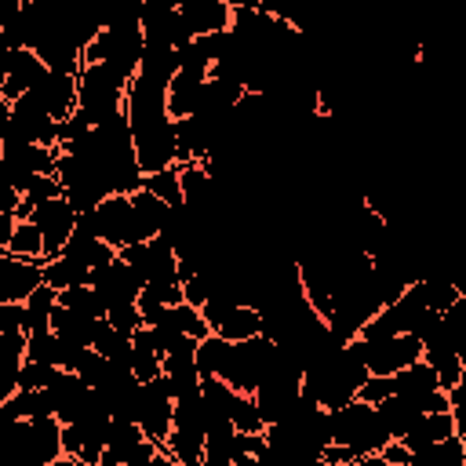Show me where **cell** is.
<instances>
[{
	"mask_svg": "<svg viewBox=\"0 0 466 466\" xmlns=\"http://www.w3.org/2000/svg\"><path fill=\"white\" fill-rule=\"evenodd\" d=\"M328 441L346 448L353 459H364V455H379L393 437L386 433L371 404L350 400L346 408L328 411Z\"/></svg>",
	"mask_w": 466,
	"mask_h": 466,
	"instance_id": "1",
	"label": "cell"
},
{
	"mask_svg": "<svg viewBox=\"0 0 466 466\" xmlns=\"http://www.w3.org/2000/svg\"><path fill=\"white\" fill-rule=\"evenodd\" d=\"M76 87H80V109L87 113V120L95 127L102 124H113L127 113V87L131 80L109 66H84L80 76H76Z\"/></svg>",
	"mask_w": 466,
	"mask_h": 466,
	"instance_id": "2",
	"label": "cell"
},
{
	"mask_svg": "<svg viewBox=\"0 0 466 466\" xmlns=\"http://www.w3.org/2000/svg\"><path fill=\"white\" fill-rule=\"evenodd\" d=\"M135 422L142 426L146 441H153V444H160V448H164V441L171 437V426H175V397H171V390H167L164 375H160V379H153V382H142V390H138V411H135Z\"/></svg>",
	"mask_w": 466,
	"mask_h": 466,
	"instance_id": "3",
	"label": "cell"
},
{
	"mask_svg": "<svg viewBox=\"0 0 466 466\" xmlns=\"http://www.w3.org/2000/svg\"><path fill=\"white\" fill-rule=\"evenodd\" d=\"M91 218H95V233H98L109 248H116V251H124V248H131V244H146L142 233H138V222H135L131 197H124V193L106 197V200L91 211Z\"/></svg>",
	"mask_w": 466,
	"mask_h": 466,
	"instance_id": "4",
	"label": "cell"
},
{
	"mask_svg": "<svg viewBox=\"0 0 466 466\" xmlns=\"http://www.w3.org/2000/svg\"><path fill=\"white\" fill-rule=\"evenodd\" d=\"M47 66L40 62L36 51H4L0 62V102H18L25 95H33L44 80H47Z\"/></svg>",
	"mask_w": 466,
	"mask_h": 466,
	"instance_id": "5",
	"label": "cell"
},
{
	"mask_svg": "<svg viewBox=\"0 0 466 466\" xmlns=\"http://www.w3.org/2000/svg\"><path fill=\"white\" fill-rule=\"evenodd\" d=\"M138 22H142V36L153 47H186L197 36L189 33L186 18L178 15V4H138Z\"/></svg>",
	"mask_w": 466,
	"mask_h": 466,
	"instance_id": "6",
	"label": "cell"
},
{
	"mask_svg": "<svg viewBox=\"0 0 466 466\" xmlns=\"http://www.w3.org/2000/svg\"><path fill=\"white\" fill-rule=\"evenodd\" d=\"M29 222H33V226L40 229V237H44V262H51V258H58V255L66 251V244L73 240L76 222H80V211H76L66 197H58V200H47L44 208H36Z\"/></svg>",
	"mask_w": 466,
	"mask_h": 466,
	"instance_id": "7",
	"label": "cell"
},
{
	"mask_svg": "<svg viewBox=\"0 0 466 466\" xmlns=\"http://www.w3.org/2000/svg\"><path fill=\"white\" fill-rule=\"evenodd\" d=\"M371 375H400L404 368L422 360V342L415 335H393L382 342H364Z\"/></svg>",
	"mask_w": 466,
	"mask_h": 466,
	"instance_id": "8",
	"label": "cell"
},
{
	"mask_svg": "<svg viewBox=\"0 0 466 466\" xmlns=\"http://www.w3.org/2000/svg\"><path fill=\"white\" fill-rule=\"evenodd\" d=\"M36 288H44V258L0 255V302H25Z\"/></svg>",
	"mask_w": 466,
	"mask_h": 466,
	"instance_id": "9",
	"label": "cell"
},
{
	"mask_svg": "<svg viewBox=\"0 0 466 466\" xmlns=\"http://www.w3.org/2000/svg\"><path fill=\"white\" fill-rule=\"evenodd\" d=\"M91 288H98L102 291V299L109 302V306H127V302H138V295H142V277L116 255L109 266H102V269H95V277H91Z\"/></svg>",
	"mask_w": 466,
	"mask_h": 466,
	"instance_id": "10",
	"label": "cell"
},
{
	"mask_svg": "<svg viewBox=\"0 0 466 466\" xmlns=\"http://www.w3.org/2000/svg\"><path fill=\"white\" fill-rule=\"evenodd\" d=\"M178 15L186 18L193 36H215L233 29V4L226 0H182Z\"/></svg>",
	"mask_w": 466,
	"mask_h": 466,
	"instance_id": "11",
	"label": "cell"
},
{
	"mask_svg": "<svg viewBox=\"0 0 466 466\" xmlns=\"http://www.w3.org/2000/svg\"><path fill=\"white\" fill-rule=\"evenodd\" d=\"M29 98H36L47 109V116L58 124L80 109V87H76V76H69V73H47V80Z\"/></svg>",
	"mask_w": 466,
	"mask_h": 466,
	"instance_id": "12",
	"label": "cell"
},
{
	"mask_svg": "<svg viewBox=\"0 0 466 466\" xmlns=\"http://www.w3.org/2000/svg\"><path fill=\"white\" fill-rule=\"evenodd\" d=\"M448 437H455V419H451V411H437V415H419L408 426V433L400 437V444L415 455V451H426L433 444H444Z\"/></svg>",
	"mask_w": 466,
	"mask_h": 466,
	"instance_id": "13",
	"label": "cell"
},
{
	"mask_svg": "<svg viewBox=\"0 0 466 466\" xmlns=\"http://www.w3.org/2000/svg\"><path fill=\"white\" fill-rule=\"evenodd\" d=\"M131 208H135V222H138V233H142V240H153V237H160V229L167 226V215H171V208H167L160 197H153L146 186H142L138 193H131Z\"/></svg>",
	"mask_w": 466,
	"mask_h": 466,
	"instance_id": "14",
	"label": "cell"
},
{
	"mask_svg": "<svg viewBox=\"0 0 466 466\" xmlns=\"http://www.w3.org/2000/svg\"><path fill=\"white\" fill-rule=\"evenodd\" d=\"M95 269L84 266L80 258L73 255H58L51 262H44V284L55 288V291H69V288H80V284H91Z\"/></svg>",
	"mask_w": 466,
	"mask_h": 466,
	"instance_id": "15",
	"label": "cell"
},
{
	"mask_svg": "<svg viewBox=\"0 0 466 466\" xmlns=\"http://www.w3.org/2000/svg\"><path fill=\"white\" fill-rule=\"evenodd\" d=\"M211 335H222L226 342H248V339H258V335H262V313H258L255 306H248V302H237V306L222 317L218 331H211Z\"/></svg>",
	"mask_w": 466,
	"mask_h": 466,
	"instance_id": "16",
	"label": "cell"
},
{
	"mask_svg": "<svg viewBox=\"0 0 466 466\" xmlns=\"http://www.w3.org/2000/svg\"><path fill=\"white\" fill-rule=\"evenodd\" d=\"M51 331H55L58 339H66V342L91 346V342H95V331H98V320L58 302V309H55V317H51Z\"/></svg>",
	"mask_w": 466,
	"mask_h": 466,
	"instance_id": "17",
	"label": "cell"
},
{
	"mask_svg": "<svg viewBox=\"0 0 466 466\" xmlns=\"http://www.w3.org/2000/svg\"><path fill=\"white\" fill-rule=\"evenodd\" d=\"M204 84H208V80H197V76L175 73V80H171V87H167V113H171V120L197 116V106H200Z\"/></svg>",
	"mask_w": 466,
	"mask_h": 466,
	"instance_id": "18",
	"label": "cell"
},
{
	"mask_svg": "<svg viewBox=\"0 0 466 466\" xmlns=\"http://www.w3.org/2000/svg\"><path fill=\"white\" fill-rule=\"evenodd\" d=\"M393 390H397V397L419 400V397H426V393H433V390H444V386H441V375H437L426 360H419V364L404 368L400 375H393Z\"/></svg>",
	"mask_w": 466,
	"mask_h": 466,
	"instance_id": "19",
	"label": "cell"
},
{
	"mask_svg": "<svg viewBox=\"0 0 466 466\" xmlns=\"http://www.w3.org/2000/svg\"><path fill=\"white\" fill-rule=\"evenodd\" d=\"M375 415H379V422L386 426V433H390L393 441H400V437L408 433V426H411V422H415L422 411H419V408H415L408 397H397V393H393L390 400L375 404Z\"/></svg>",
	"mask_w": 466,
	"mask_h": 466,
	"instance_id": "20",
	"label": "cell"
},
{
	"mask_svg": "<svg viewBox=\"0 0 466 466\" xmlns=\"http://www.w3.org/2000/svg\"><path fill=\"white\" fill-rule=\"evenodd\" d=\"M25 335H36V331H51V317L58 309V291L55 288H36L25 302Z\"/></svg>",
	"mask_w": 466,
	"mask_h": 466,
	"instance_id": "21",
	"label": "cell"
},
{
	"mask_svg": "<svg viewBox=\"0 0 466 466\" xmlns=\"http://www.w3.org/2000/svg\"><path fill=\"white\" fill-rule=\"evenodd\" d=\"M91 350H95V353H102V357H106V360H113V364L131 368V353H135V346H131V339H127V335H120L106 317L98 320V331H95Z\"/></svg>",
	"mask_w": 466,
	"mask_h": 466,
	"instance_id": "22",
	"label": "cell"
},
{
	"mask_svg": "<svg viewBox=\"0 0 466 466\" xmlns=\"http://www.w3.org/2000/svg\"><path fill=\"white\" fill-rule=\"evenodd\" d=\"M58 302H62V306H69V309H76V313H87V317H95V320H102V317L109 313V302H106V299H102V291H98V288H91V284H80V288L58 291Z\"/></svg>",
	"mask_w": 466,
	"mask_h": 466,
	"instance_id": "23",
	"label": "cell"
},
{
	"mask_svg": "<svg viewBox=\"0 0 466 466\" xmlns=\"http://www.w3.org/2000/svg\"><path fill=\"white\" fill-rule=\"evenodd\" d=\"M411 466H466V444L459 437H448L444 444H433L426 451L411 455Z\"/></svg>",
	"mask_w": 466,
	"mask_h": 466,
	"instance_id": "24",
	"label": "cell"
},
{
	"mask_svg": "<svg viewBox=\"0 0 466 466\" xmlns=\"http://www.w3.org/2000/svg\"><path fill=\"white\" fill-rule=\"evenodd\" d=\"M25 360H33V364H55V368H62V360H66V342H62L55 331H36V335H29V346H25Z\"/></svg>",
	"mask_w": 466,
	"mask_h": 466,
	"instance_id": "25",
	"label": "cell"
},
{
	"mask_svg": "<svg viewBox=\"0 0 466 466\" xmlns=\"http://www.w3.org/2000/svg\"><path fill=\"white\" fill-rule=\"evenodd\" d=\"M229 346L233 342H226L222 335H208V339L197 342V371H200V382L204 379H218V368H222Z\"/></svg>",
	"mask_w": 466,
	"mask_h": 466,
	"instance_id": "26",
	"label": "cell"
},
{
	"mask_svg": "<svg viewBox=\"0 0 466 466\" xmlns=\"http://www.w3.org/2000/svg\"><path fill=\"white\" fill-rule=\"evenodd\" d=\"M142 186H146L153 197H160L167 208L186 204V197H182V178H178V164H175V167H164V171H157V175H146Z\"/></svg>",
	"mask_w": 466,
	"mask_h": 466,
	"instance_id": "27",
	"label": "cell"
},
{
	"mask_svg": "<svg viewBox=\"0 0 466 466\" xmlns=\"http://www.w3.org/2000/svg\"><path fill=\"white\" fill-rule=\"evenodd\" d=\"M0 255H15V258H44V237H40V229L33 226V222H18V229H15V237L7 240V248L0 251Z\"/></svg>",
	"mask_w": 466,
	"mask_h": 466,
	"instance_id": "28",
	"label": "cell"
},
{
	"mask_svg": "<svg viewBox=\"0 0 466 466\" xmlns=\"http://www.w3.org/2000/svg\"><path fill=\"white\" fill-rule=\"evenodd\" d=\"M171 328H178L186 339H208L211 335V328H208V320H204V313L197 309V306H189V302H182V306H171L167 309V317H164Z\"/></svg>",
	"mask_w": 466,
	"mask_h": 466,
	"instance_id": "29",
	"label": "cell"
},
{
	"mask_svg": "<svg viewBox=\"0 0 466 466\" xmlns=\"http://www.w3.org/2000/svg\"><path fill=\"white\" fill-rule=\"evenodd\" d=\"M211 69H215V62H211V58H208V51L200 47V40H193V44L178 47V73L197 76V80H211Z\"/></svg>",
	"mask_w": 466,
	"mask_h": 466,
	"instance_id": "30",
	"label": "cell"
},
{
	"mask_svg": "<svg viewBox=\"0 0 466 466\" xmlns=\"http://www.w3.org/2000/svg\"><path fill=\"white\" fill-rule=\"evenodd\" d=\"M58 379H62V368L25 360V364H22V375H18V390H51Z\"/></svg>",
	"mask_w": 466,
	"mask_h": 466,
	"instance_id": "31",
	"label": "cell"
},
{
	"mask_svg": "<svg viewBox=\"0 0 466 466\" xmlns=\"http://www.w3.org/2000/svg\"><path fill=\"white\" fill-rule=\"evenodd\" d=\"M106 320H109V324H113L120 335H127V339H135V331H142V328H146L138 302H127V306H109Z\"/></svg>",
	"mask_w": 466,
	"mask_h": 466,
	"instance_id": "32",
	"label": "cell"
},
{
	"mask_svg": "<svg viewBox=\"0 0 466 466\" xmlns=\"http://www.w3.org/2000/svg\"><path fill=\"white\" fill-rule=\"evenodd\" d=\"M422 295H426V306L433 313H444V309H451L462 299L455 291V284H448V280H422Z\"/></svg>",
	"mask_w": 466,
	"mask_h": 466,
	"instance_id": "33",
	"label": "cell"
},
{
	"mask_svg": "<svg viewBox=\"0 0 466 466\" xmlns=\"http://www.w3.org/2000/svg\"><path fill=\"white\" fill-rule=\"evenodd\" d=\"M73 371H76L87 386H102V382H106V375H109V360L87 346V350L80 353V360H76V368H73Z\"/></svg>",
	"mask_w": 466,
	"mask_h": 466,
	"instance_id": "34",
	"label": "cell"
},
{
	"mask_svg": "<svg viewBox=\"0 0 466 466\" xmlns=\"http://www.w3.org/2000/svg\"><path fill=\"white\" fill-rule=\"evenodd\" d=\"M397 390H393V375H371L360 390H357V400H364V404H382V400H390Z\"/></svg>",
	"mask_w": 466,
	"mask_h": 466,
	"instance_id": "35",
	"label": "cell"
},
{
	"mask_svg": "<svg viewBox=\"0 0 466 466\" xmlns=\"http://www.w3.org/2000/svg\"><path fill=\"white\" fill-rule=\"evenodd\" d=\"M4 331H25V306L22 302H0V335Z\"/></svg>",
	"mask_w": 466,
	"mask_h": 466,
	"instance_id": "36",
	"label": "cell"
},
{
	"mask_svg": "<svg viewBox=\"0 0 466 466\" xmlns=\"http://www.w3.org/2000/svg\"><path fill=\"white\" fill-rule=\"evenodd\" d=\"M379 455H382V459H386L390 466H404V462L411 459V451H408V448H404L400 441H390V444H386V448H382Z\"/></svg>",
	"mask_w": 466,
	"mask_h": 466,
	"instance_id": "37",
	"label": "cell"
},
{
	"mask_svg": "<svg viewBox=\"0 0 466 466\" xmlns=\"http://www.w3.org/2000/svg\"><path fill=\"white\" fill-rule=\"evenodd\" d=\"M353 466H390V462H386L382 455H364V459H357Z\"/></svg>",
	"mask_w": 466,
	"mask_h": 466,
	"instance_id": "38",
	"label": "cell"
},
{
	"mask_svg": "<svg viewBox=\"0 0 466 466\" xmlns=\"http://www.w3.org/2000/svg\"><path fill=\"white\" fill-rule=\"evenodd\" d=\"M451 284H455V291H459V295L466 299V266H462V269L455 273V280H451Z\"/></svg>",
	"mask_w": 466,
	"mask_h": 466,
	"instance_id": "39",
	"label": "cell"
},
{
	"mask_svg": "<svg viewBox=\"0 0 466 466\" xmlns=\"http://www.w3.org/2000/svg\"><path fill=\"white\" fill-rule=\"evenodd\" d=\"M153 466H178V462H175V459H171V455L160 448V451H157V459H153Z\"/></svg>",
	"mask_w": 466,
	"mask_h": 466,
	"instance_id": "40",
	"label": "cell"
},
{
	"mask_svg": "<svg viewBox=\"0 0 466 466\" xmlns=\"http://www.w3.org/2000/svg\"><path fill=\"white\" fill-rule=\"evenodd\" d=\"M404 466H411V459H408V462H404Z\"/></svg>",
	"mask_w": 466,
	"mask_h": 466,
	"instance_id": "41",
	"label": "cell"
}]
</instances>
